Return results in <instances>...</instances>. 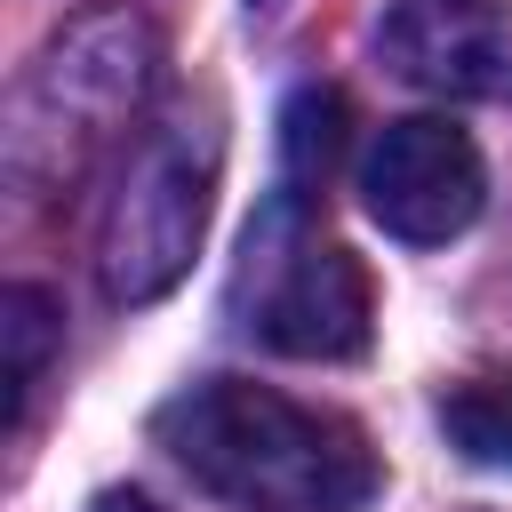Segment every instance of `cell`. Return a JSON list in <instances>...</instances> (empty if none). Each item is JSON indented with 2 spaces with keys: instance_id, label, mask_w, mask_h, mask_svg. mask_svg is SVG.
I'll return each instance as SVG.
<instances>
[{
  "instance_id": "cell-2",
  "label": "cell",
  "mask_w": 512,
  "mask_h": 512,
  "mask_svg": "<svg viewBox=\"0 0 512 512\" xmlns=\"http://www.w3.org/2000/svg\"><path fill=\"white\" fill-rule=\"evenodd\" d=\"M160 40L136 8H80L8 96V184L64 192L152 96Z\"/></svg>"
},
{
  "instance_id": "cell-4",
  "label": "cell",
  "mask_w": 512,
  "mask_h": 512,
  "mask_svg": "<svg viewBox=\"0 0 512 512\" xmlns=\"http://www.w3.org/2000/svg\"><path fill=\"white\" fill-rule=\"evenodd\" d=\"M240 320L288 360H360L376 304H368L360 256L336 240H312L296 224V200L280 192L240 256Z\"/></svg>"
},
{
  "instance_id": "cell-5",
  "label": "cell",
  "mask_w": 512,
  "mask_h": 512,
  "mask_svg": "<svg viewBox=\"0 0 512 512\" xmlns=\"http://www.w3.org/2000/svg\"><path fill=\"white\" fill-rule=\"evenodd\" d=\"M480 200H488V168L456 120H432V112L392 120L360 160V208L408 248L456 240L480 216Z\"/></svg>"
},
{
  "instance_id": "cell-6",
  "label": "cell",
  "mask_w": 512,
  "mask_h": 512,
  "mask_svg": "<svg viewBox=\"0 0 512 512\" xmlns=\"http://www.w3.org/2000/svg\"><path fill=\"white\" fill-rule=\"evenodd\" d=\"M392 80L464 104H512V8L504 0H392L376 24Z\"/></svg>"
},
{
  "instance_id": "cell-9",
  "label": "cell",
  "mask_w": 512,
  "mask_h": 512,
  "mask_svg": "<svg viewBox=\"0 0 512 512\" xmlns=\"http://www.w3.org/2000/svg\"><path fill=\"white\" fill-rule=\"evenodd\" d=\"M336 128H344V96L336 88H296L288 96V112H280V144H288V176H280V192L288 200H304V184H320L328 176V160H336Z\"/></svg>"
},
{
  "instance_id": "cell-3",
  "label": "cell",
  "mask_w": 512,
  "mask_h": 512,
  "mask_svg": "<svg viewBox=\"0 0 512 512\" xmlns=\"http://www.w3.org/2000/svg\"><path fill=\"white\" fill-rule=\"evenodd\" d=\"M216 160H224L216 112H176L128 144L104 192V216H96V280L112 304H160L192 272L200 232H208Z\"/></svg>"
},
{
  "instance_id": "cell-8",
  "label": "cell",
  "mask_w": 512,
  "mask_h": 512,
  "mask_svg": "<svg viewBox=\"0 0 512 512\" xmlns=\"http://www.w3.org/2000/svg\"><path fill=\"white\" fill-rule=\"evenodd\" d=\"M440 432L464 464L512 472V368H480L440 392Z\"/></svg>"
},
{
  "instance_id": "cell-1",
  "label": "cell",
  "mask_w": 512,
  "mask_h": 512,
  "mask_svg": "<svg viewBox=\"0 0 512 512\" xmlns=\"http://www.w3.org/2000/svg\"><path fill=\"white\" fill-rule=\"evenodd\" d=\"M152 440L232 512H368L384 480L352 416L248 376L184 384L176 400H160Z\"/></svg>"
},
{
  "instance_id": "cell-11",
  "label": "cell",
  "mask_w": 512,
  "mask_h": 512,
  "mask_svg": "<svg viewBox=\"0 0 512 512\" xmlns=\"http://www.w3.org/2000/svg\"><path fill=\"white\" fill-rule=\"evenodd\" d=\"M256 8H272V0H256Z\"/></svg>"
},
{
  "instance_id": "cell-7",
  "label": "cell",
  "mask_w": 512,
  "mask_h": 512,
  "mask_svg": "<svg viewBox=\"0 0 512 512\" xmlns=\"http://www.w3.org/2000/svg\"><path fill=\"white\" fill-rule=\"evenodd\" d=\"M56 344H64V320H56V296L48 288H32V280H16L8 296H0V384H8V400H0V424L8 432H24V416H32V392L48 384V360H56Z\"/></svg>"
},
{
  "instance_id": "cell-10",
  "label": "cell",
  "mask_w": 512,
  "mask_h": 512,
  "mask_svg": "<svg viewBox=\"0 0 512 512\" xmlns=\"http://www.w3.org/2000/svg\"><path fill=\"white\" fill-rule=\"evenodd\" d=\"M88 512H160V504H152L144 488H104V496H96Z\"/></svg>"
}]
</instances>
